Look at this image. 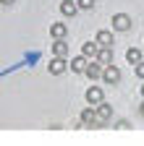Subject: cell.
I'll list each match as a JSON object with an SVG mask.
<instances>
[{"label": "cell", "mask_w": 144, "mask_h": 146, "mask_svg": "<svg viewBox=\"0 0 144 146\" xmlns=\"http://www.w3.org/2000/svg\"><path fill=\"white\" fill-rule=\"evenodd\" d=\"M139 112H141V117H144V102H141V104H139Z\"/></svg>", "instance_id": "ac0fdd59"}, {"label": "cell", "mask_w": 144, "mask_h": 146, "mask_svg": "<svg viewBox=\"0 0 144 146\" xmlns=\"http://www.w3.org/2000/svg\"><path fill=\"white\" fill-rule=\"evenodd\" d=\"M136 76H139V78H144V60H139V63H136Z\"/></svg>", "instance_id": "2e32d148"}, {"label": "cell", "mask_w": 144, "mask_h": 146, "mask_svg": "<svg viewBox=\"0 0 144 146\" xmlns=\"http://www.w3.org/2000/svg\"><path fill=\"white\" fill-rule=\"evenodd\" d=\"M102 81H107V84H118L121 81V70L113 65V63H107V65H102V76H100Z\"/></svg>", "instance_id": "6da1fadb"}, {"label": "cell", "mask_w": 144, "mask_h": 146, "mask_svg": "<svg viewBox=\"0 0 144 146\" xmlns=\"http://www.w3.org/2000/svg\"><path fill=\"white\" fill-rule=\"evenodd\" d=\"M113 29L115 31H129L131 29V16L129 13H115L113 16Z\"/></svg>", "instance_id": "3957f363"}, {"label": "cell", "mask_w": 144, "mask_h": 146, "mask_svg": "<svg viewBox=\"0 0 144 146\" xmlns=\"http://www.w3.org/2000/svg\"><path fill=\"white\" fill-rule=\"evenodd\" d=\"M76 5H79L81 11H92V8H94V0H76Z\"/></svg>", "instance_id": "9a60e30c"}, {"label": "cell", "mask_w": 144, "mask_h": 146, "mask_svg": "<svg viewBox=\"0 0 144 146\" xmlns=\"http://www.w3.org/2000/svg\"><path fill=\"white\" fill-rule=\"evenodd\" d=\"M100 47H110L113 44V31H107V29H102V31H97V39H94Z\"/></svg>", "instance_id": "30bf717a"}, {"label": "cell", "mask_w": 144, "mask_h": 146, "mask_svg": "<svg viewBox=\"0 0 144 146\" xmlns=\"http://www.w3.org/2000/svg\"><path fill=\"white\" fill-rule=\"evenodd\" d=\"M141 97H144V86H141Z\"/></svg>", "instance_id": "d6986e66"}, {"label": "cell", "mask_w": 144, "mask_h": 146, "mask_svg": "<svg viewBox=\"0 0 144 146\" xmlns=\"http://www.w3.org/2000/svg\"><path fill=\"white\" fill-rule=\"evenodd\" d=\"M84 68H86V58H84V55H79V58H74V60H71V70L84 73Z\"/></svg>", "instance_id": "4fadbf2b"}, {"label": "cell", "mask_w": 144, "mask_h": 146, "mask_svg": "<svg viewBox=\"0 0 144 146\" xmlns=\"http://www.w3.org/2000/svg\"><path fill=\"white\" fill-rule=\"evenodd\" d=\"M126 60H129L131 65H136V63L141 60V50H136V47H131L129 52H126Z\"/></svg>", "instance_id": "5bb4252c"}, {"label": "cell", "mask_w": 144, "mask_h": 146, "mask_svg": "<svg viewBox=\"0 0 144 146\" xmlns=\"http://www.w3.org/2000/svg\"><path fill=\"white\" fill-rule=\"evenodd\" d=\"M52 58H68V44H66V39H55V42H52Z\"/></svg>", "instance_id": "52a82bcc"}, {"label": "cell", "mask_w": 144, "mask_h": 146, "mask_svg": "<svg viewBox=\"0 0 144 146\" xmlns=\"http://www.w3.org/2000/svg\"><path fill=\"white\" fill-rule=\"evenodd\" d=\"M47 70L52 73V76H60V73H66V58H52Z\"/></svg>", "instance_id": "8992f818"}, {"label": "cell", "mask_w": 144, "mask_h": 146, "mask_svg": "<svg viewBox=\"0 0 144 146\" xmlns=\"http://www.w3.org/2000/svg\"><path fill=\"white\" fill-rule=\"evenodd\" d=\"M0 3H3V5H13V3H16V0H0Z\"/></svg>", "instance_id": "e0dca14e"}, {"label": "cell", "mask_w": 144, "mask_h": 146, "mask_svg": "<svg viewBox=\"0 0 144 146\" xmlns=\"http://www.w3.org/2000/svg\"><path fill=\"white\" fill-rule=\"evenodd\" d=\"M97 52H100V44H97V42H84L81 55H84L86 60H94V58H97Z\"/></svg>", "instance_id": "ba28073f"}, {"label": "cell", "mask_w": 144, "mask_h": 146, "mask_svg": "<svg viewBox=\"0 0 144 146\" xmlns=\"http://www.w3.org/2000/svg\"><path fill=\"white\" fill-rule=\"evenodd\" d=\"M94 115H97V117H100V120L107 125V123L113 120V107H110V104H107V102L102 99L100 104H94Z\"/></svg>", "instance_id": "7a4b0ae2"}, {"label": "cell", "mask_w": 144, "mask_h": 146, "mask_svg": "<svg viewBox=\"0 0 144 146\" xmlns=\"http://www.w3.org/2000/svg\"><path fill=\"white\" fill-rule=\"evenodd\" d=\"M76 11H79V5L71 3V0H63V3H60V13H63V16H74Z\"/></svg>", "instance_id": "7c38bea8"}, {"label": "cell", "mask_w": 144, "mask_h": 146, "mask_svg": "<svg viewBox=\"0 0 144 146\" xmlns=\"http://www.w3.org/2000/svg\"><path fill=\"white\" fill-rule=\"evenodd\" d=\"M84 73H86V76L92 78V81H97V78L102 76V65H100L97 60H92V63L86 60V68H84Z\"/></svg>", "instance_id": "5b68a950"}, {"label": "cell", "mask_w": 144, "mask_h": 146, "mask_svg": "<svg viewBox=\"0 0 144 146\" xmlns=\"http://www.w3.org/2000/svg\"><path fill=\"white\" fill-rule=\"evenodd\" d=\"M50 34H52V39H66V34H68V29H66V24H52L50 26Z\"/></svg>", "instance_id": "8fae6325"}, {"label": "cell", "mask_w": 144, "mask_h": 146, "mask_svg": "<svg viewBox=\"0 0 144 146\" xmlns=\"http://www.w3.org/2000/svg\"><path fill=\"white\" fill-rule=\"evenodd\" d=\"M102 99H105V91H102L100 86H89V91H86V102L94 107V104H100Z\"/></svg>", "instance_id": "277c9868"}, {"label": "cell", "mask_w": 144, "mask_h": 146, "mask_svg": "<svg viewBox=\"0 0 144 146\" xmlns=\"http://www.w3.org/2000/svg\"><path fill=\"white\" fill-rule=\"evenodd\" d=\"M100 65H107V63H113V44L110 47H100V52H97V58H94Z\"/></svg>", "instance_id": "9c48e42d"}]
</instances>
